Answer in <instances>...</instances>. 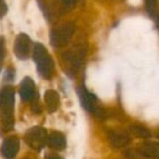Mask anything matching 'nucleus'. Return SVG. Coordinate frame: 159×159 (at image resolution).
Returning a JSON list of instances; mask_svg holds the SVG:
<instances>
[{
  "label": "nucleus",
  "mask_w": 159,
  "mask_h": 159,
  "mask_svg": "<svg viewBox=\"0 0 159 159\" xmlns=\"http://www.w3.org/2000/svg\"><path fill=\"white\" fill-rule=\"evenodd\" d=\"M14 96L16 91L11 86L0 89V125L5 131H10L14 126Z\"/></svg>",
  "instance_id": "f257e3e1"
},
{
  "label": "nucleus",
  "mask_w": 159,
  "mask_h": 159,
  "mask_svg": "<svg viewBox=\"0 0 159 159\" xmlns=\"http://www.w3.org/2000/svg\"><path fill=\"white\" fill-rule=\"evenodd\" d=\"M32 56L40 76L46 80H50L55 74V63L46 47L39 43L34 44Z\"/></svg>",
  "instance_id": "f03ea898"
},
{
  "label": "nucleus",
  "mask_w": 159,
  "mask_h": 159,
  "mask_svg": "<svg viewBox=\"0 0 159 159\" xmlns=\"http://www.w3.org/2000/svg\"><path fill=\"white\" fill-rule=\"evenodd\" d=\"M77 93H79L81 104H82L83 108L85 110H87L89 112H91L92 115L96 116V117H105V109L99 105L97 97L94 94H92L91 92H89L83 86L77 89Z\"/></svg>",
  "instance_id": "7ed1b4c3"
},
{
  "label": "nucleus",
  "mask_w": 159,
  "mask_h": 159,
  "mask_svg": "<svg viewBox=\"0 0 159 159\" xmlns=\"http://www.w3.org/2000/svg\"><path fill=\"white\" fill-rule=\"evenodd\" d=\"M75 32L73 23L66 22L56 27L50 33V42L55 47H63L70 43Z\"/></svg>",
  "instance_id": "20e7f679"
},
{
  "label": "nucleus",
  "mask_w": 159,
  "mask_h": 159,
  "mask_svg": "<svg viewBox=\"0 0 159 159\" xmlns=\"http://www.w3.org/2000/svg\"><path fill=\"white\" fill-rule=\"evenodd\" d=\"M47 139H48V133L46 129L42 126H34L30 129L24 135V139L26 144L34 150L43 149L45 144H47Z\"/></svg>",
  "instance_id": "39448f33"
},
{
  "label": "nucleus",
  "mask_w": 159,
  "mask_h": 159,
  "mask_svg": "<svg viewBox=\"0 0 159 159\" xmlns=\"http://www.w3.org/2000/svg\"><path fill=\"white\" fill-rule=\"evenodd\" d=\"M33 43L30 36L25 33H21L16 36L14 40V47L13 51L14 55L21 60H25L31 56L33 51Z\"/></svg>",
  "instance_id": "423d86ee"
},
{
  "label": "nucleus",
  "mask_w": 159,
  "mask_h": 159,
  "mask_svg": "<svg viewBox=\"0 0 159 159\" xmlns=\"http://www.w3.org/2000/svg\"><path fill=\"white\" fill-rule=\"evenodd\" d=\"M20 149V141L16 136L11 135L5 139L0 147V152L6 159H13Z\"/></svg>",
  "instance_id": "0eeeda50"
},
{
  "label": "nucleus",
  "mask_w": 159,
  "mask_h": 159,
  "mask_svg": "<svg viewBox=\"0 0 159 159\" xmlns=\"http://www.w3.org/2000/svg\"><path fill=\"white\" fill-rule=\"evenodd\" d=\"M19 94L23 102H34L36 98V85L31 77L26 76L20 84Z\"/></svg>",
  "instance_id": "6e6552de"
},
{
  "label": "nucleus",
  "mask_w": 159,
  "mask_h": 159,
  "mask_svg": "<svg viewBox=\"0 0 159 159\" xmlns=\"http://www.w3.org/2000/svg\"><path fill=\"white\" fill-rule=\"evenodd\" d=\"M47 145L51 149L61 152V150L66 149V139L64 136V134H62L59 131H52L50 134H48Z\"/></svg>",
  "instance_id": "1a4fd4ad"
},
{
  "label": "nucleus",
  "mask_w": 159,
  "mask_h": 159,
  "mask_svg": "<svg viewBox=\"0 0 159 159\" xmlns=\"http://www.w3.org/2000/svg\"><path fill=\"white\" fill-rule=\"evenodd\" d=\"M137 152L141 156L146 157V158L159 159V143L146 142L137 147Z\"/></svg>",
  "instance_id": "9d476101"
},
{
  "label": "nucleus",
  "mask_w": 159,
  "mask_h": 159,
  "mask_svg": "<svg viewBox=\"0 0 159 159\" xmlns=\"http://www.w3.org/2000/svg\"><path fill=\"white\" fill-rule=\"evenodd\" d=\"M108 139L110 143L117 148L125 147L131 142L130 135L123 131H111L108 135Z\"/></svg>",
  "instance_id": "9b49d317"
},
{
  "label": "nucleus",
  "mask_w": 159,
  "mask_h": 159,
  "mask_svg": "<svg viewBox=\"0 0 159 159\" xmlns=\"http://www.w3.org/2000/svg\"><path fill=\"white\" fill-rule=\"evenodd\" d=\"M44 100L48 112H55V111L58 110L60 105V97H59V94L56 91L48 89V91L45 92Z\"/></svg>",
  "instance_id": "f8f14e48"
},
{
  "label": "nucleus",
  "mask_w": 159,
  "mask_h": 159,
  "mask_svg": "<svg viewBox=\"0 0 159 159\" xmlns=\"http://www.w3.org/2000/svg\"><path fill=\"white\" fill-rule=\"evenodd\" d=\"M130 131L132 132V134H134L135 136L139 137V139H149L152 136V133L147 128H145L143 125H139V124L131 125Z\"/></svg>",
  "instance_id": "ddd939ff"
},
{
  "label": "nucleus",
  "mask_w": 159,
  "mask_h": 159,
  "mask_svg": "<svg viewBox=\"0 0 159 159\" xmlns=\"http://www.w3.org/2000/svg\"><path fill=\"white\" fill-rule=\"evenodd\" d=\"M146 9L149 12L150 16L156 18V7H157V0H145Z\"/></svg>",
  "instance_id": "4468645a"
},
{
  "label": "nucleus",
  "mask_w": 159,
  "mask_h": 159,
  "mask_svg": "<svg viewBox=\"0 0 159 159\" xmlns=\"http://www.w3.org/2000/svg\"><path fill=\"white\" fill-rule=\"evenodd\" d=\"M6 57V44H5V38L0 37V72L3 66V61H5Z\"/></svg>",
  "instance_id": "2eb2a0df"
},
{
  "label": "nucleus",
  "mask_w": 159,
  "mask_h": 159,
  "mask_svg": "<svg viewBox=\"0 0 159 159\" xmlns=\"http://www.w3.org/2000/svg\"><path fill=\"white\" fill-rule=\"evenodd\" d=\"M8 11V7L6 5L5 0H0V18H2Z\"/></svg>",
  "instance_id": "dca6fc26"
},
{
  "label": "nucleus",
  "mask_w": 159,
  "mask_h": 159,
  "mask_svg": "<svg viewBox=\"0 0 159 159\" xmlns=\"http://www.w3.org/2000/svg\"><path fill=\"white\" fill-rule=\"evenodd\" d=\"M45 159H63L60 155L55 154V152H47L45 155Z\"/></svg>",
  "instance_id": "f3484780"
},
{
  "label": "nucleus",
  "mask_w": 159,
  "mask_h": 159,
  "mask_svg": "<svg viewBox=\"0 0 159 159\" xmlns=\"http://www.w3.org/2000/svg\"><path fill=\"white\" fill-rule=\"evenodd\" d=\"M13 77H14V72H13V70H12V69H9V70H7V72H6L5 79H6V80L8 79V81H12V80H13Z\"/></svg>",
  "instance_id": "a211bd4d"
},
{
  "label": "nucleus",
  "mask_w": 159,
  "mask_h": 159,
  "mask_svg": "<svg viewBox=\"0 0 159 159\" xmlns=\"http://www.w3.org/2000/svg\"><path fill=\"white\" fill-rule=\"evenodd\" d=\"M156 137H157V139H159V130H158V131H157V132H156Z\"/></svg>",
  "instance_id": "6ab92c4d"
},
{
  "label": "nucleus",
  "mask_w": 159,
  "mask_h": 159,
  "mask_svg": "<svg viewBox=\"0 0 159 159\" xmlns=\"http://www.w3.org/2000/svg\"><path fill=\"white\" fill-rule=\"evenodd\" d=\"M23 159H32V158H31V157H24Z\"/></svg>",
  "instance_id": "aec40b11"
}]
</instances>
